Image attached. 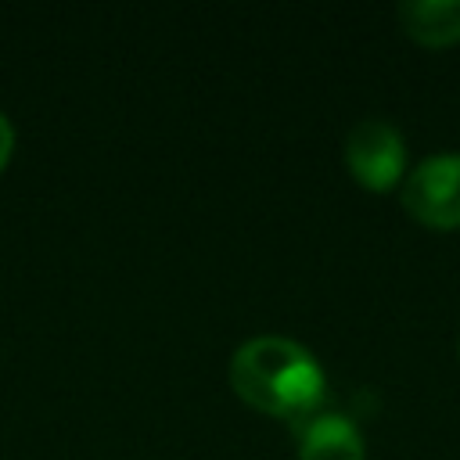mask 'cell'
<instances>
[{
	"label": "cell",
	"mask_w": 460,
	"mask_h": 460,
	"mask_svg": "<svg viewBox=\"0 0 460 460\" xmlns=\"http://www.w3.org/2000/svg\"><path fill=\"white\" fill-rule=\"evenodd\" d=\"M298 460H363V438L341 413H313L298 424Z\"/></svg>",
	"instance_id": "obj_4"
},
{
	"label": "cell",
	"mask_w": 460,
	"mask_h": 460,
	"mask_svg": "<svg viewBox=\"0 0 460 460\" xmlns=\"http://www.w3.org/2000/svg\"><path fill=\"white\" fill-rule=\"evenodd\" d=\"M345 162L352 176L374 190L392 187L406 169V147L392 122L359 119L345 137Z\"/></svg>",
	"instance_id": "obj_3"
},
{
	"label": "cell",
	"mask_w": 460,
	"mask_h": 460,
	"mask_svg": "<svg viewBox=\"0 0 460 460\" xmlns=\"http://www.w3.org/2000/svg\"><path fill=\"white\" fill-rule=\"evenodd\" d=\"M399 18L402 29L428 47L460 40V0H406L399 4Z\"/></svg>",
	"instance_id": "obj_5"
},
{
	"label": "cell",
	"mask_w": 460,
	"mask_h": 460,
	"mask_svg": "<svg viewBox=\"0 0 460 460\" xmlns=\"http://www.w3.org/2000/svg\"><path fill=\"white\" fill-rule=\"evenodd\" d=\"M11 144H14V129H11L7 115L0 111V165H4V158L11 155Z\"/></svg>",
	"instance_id": "obj_6"
},
{
	"label": "cell",
	"mask_w": 460,
	"mask_h": 460,
	"mask_svg": "<svg viewBox=\"0 0 460 460\" xmlns=\"http://www.w3.org/2000/svg\"><path fill=\"white\" fill-rule=\"evenodd\" d=\"M230 381L252 402L277 417L305 420L323 399V370L305 345L284 334H255L230 356Z\"/></svg>",
	"instance_id": "obj_1"
},
{
	"label": "cell",
	"mask_w": 460,
	"mask_h": 460,
	"mask_svg": "<svg viewBox=\"0 0 460 460\" xmlns=\"http://www.w3.org/2000/svg\"><path fill=\"white\" fill-rule=\"evenodd\" d=\"M402 205L431 230L460 226V155H431L417 162L402 183Z\"/></svg>",
	"instance_id": "obj_2"
}]
</instances>
